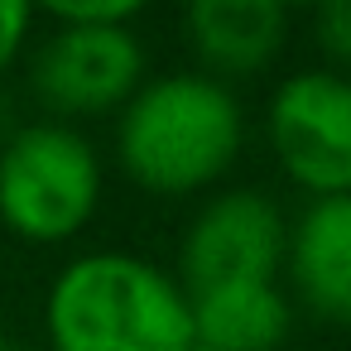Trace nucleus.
<instances>
[{
  "label": "nucleus",
  "instance_id": "obj_12",
  "mask_svg": "<svg viewBox=\"0 0 351 351\" xmlns=\"http://www.w3.org/2000/svg\"><path fill=\"white\" fill-rule=\"evenodd\" d=\"M29 29H34V10L25 0H0V77L10 73V63L29 44Z\"/></svg>",
  "mask_w": 351,
  "mask_h": 351
},
{
  "label": "nucleus",
  "instance_id": "obj_4",
  "mask_svg": "<svg viewBox=\"0 0 351 351\" xmlns=\"http://www.w3.org/2000/svg\"><path fill=\"white\" fill-rule=\"evenodd\" d=\"M149 77L145 44L130 25H68L49 20V34L34 44L29 87L49 116L92 121L116 116Z\"/></svg>",
  "mask_w": 351,
  "mask_h": 351
},
{
  "label": "nucleus",
  "instance_id": "obj_7",
  "mask_svg": "<svg viewBox=\"0 0 351 351\" xmlns=\"http://www.w3.org/2000/svg\"><path fill=\"white\" fill-rule=\"evenodd\" d=\"M183 34L202 77L231 87L260 77L289 44V10L279 0H193L183 10Z\"/></svg>",
  "mask_w": 351,
  "mask_h": 351
},
{
  "label": "nucleus",
  "instance_id": "obj_13",
  "mask_svg": "<svg viewBox=\"0 0 351 351\" xmlns=\"http://www.w3.org/2000/svg\"><path fill=\"white\" fill-rule=\"evenodd\" d=\"M0 351H25V346H20V341H15L10 332H0Z\"/></svg>",
  "mask_w": 351,
  "mask_h": 351
},
{
  "label": "nucleus",
  "instance_id": "obj_8",
  "mask_svg": "<svg viewBox=\"0 0 351 351\" xmlns=\"http://www.w3.org/2000/svg\"><path fill=\"white\" fill-rule=\"evenodd\" d=\"M284 269L313 317L351 327V197H317L298 212L284 241Z\"/></svg>",
  "mask_w": 351,
  "mask_h": 351
},
{
  "label": "nucleus",
  "instance_id": "obj_10",
  "mask_svg": "<svg viewBox=\"0 0 351 351\" xmlns=\"http://www.w3.org/2000/svg\"><path fill=\"white\" fill-rule=\"evenodd\" d=\"M313 44L327 58V73L351 77V0H327L313 10Z\"/></svg>",
  "mask_w": 351,
  "mask_h": 351
},
{
  "label": "nucleus",
  "instance_id": "obj_3",
  "mask_svg": "<svg viewBox=\"0 0 351 351\" xmlns=\"http://www.w3.org/2000/svg\"><path fill=\"white\" fill-rule=\"evenodd\" d=\"M106 193L97 145L63 121H34L0 145V226L29 245L77 241Z\"/></svg>",
  "mask_w": 351,
  "mask_h": 351
},
{
  "label": "nucleus",
  "instance_id": "obj_1",
  "mask_svg": "<svg viewBox=\"0 0 351 351\" xmlns=\"http://www.w3.org/2000/svg\"><path fill=\"white\" fill-rule=\"evenodd\" d=\"M245 145V111L231 87L202 73L145 77L116 111L121 173L149 197H193L231 173Z\"/></svg>",
  "mask_w": 351,
  "mask_h": 351
},
{
  "label": "nucleus",
  "instance_id": "obj_6",
  "mask_svg": "<svg viewBox=\"0 0 351 351\" xmlns=\"http://www.w3.org/2000/svg\"><path fill=\"white\" fill-rule=\"evenodd\" d=\"M289 221L260 188H226L188 221L178 245V284L188 293L221 284H269L284 265Z\"/></svg>",
  "mask_w": 351,
  "mask_h": 351
},
{
  "label": "nucleus",
  "instance_id": "obj_9",
  "mask_svg": "<svg viewBox=\"0 0 351 351\" xmlns=\"http://www.w3.org/2000/svg\"><path fill=\"white\" fill-rule=\"evenodd\" d=\"M193 308V341L207 351H279L293 327V303L269 284H221L188 293Z\"/></svg>",
  "mask_w": 351,
  "mask_h": 351
},
{
  "label": "nucleus",
  "instance_id": "obj_14",
  "mask_svg": "<svg viewBox=\"0 0 351 351\" xmlns=\"http://www.w3.org/2000/svg\"><path fill=\"white\" fill-rule=\"evenodd\" d=\"M188 351H207V346H197V341H193V346H188Z\"/></svg>",
  "mask_w": 351,
  "mask_h": 351
},
{
  "label": "nucleus",
  "instance_id": "obj_2",
  "mask_svg": "<svg viewBox=\"0 0 351 351\" xmlns=\"http://www.w3.org/2000/svg\"><path fill=\"white\" fill-rule=\"evenodd\" d=\"M53 351H188V289L135 250H87L68 260L44 298Z\"/></svg>",
  "mask_w": 351,
  "mask_h": 351
},
{
  "label": "nucleus",
  "instance_id": "obj_11",
  "mask_svg": "<svg viewBox=\"0 0 351 351\" xmlns=\"http://www.w3.org/2000/svg\"><path fill=\"white\" fill-rule=\"evenodd\" d=\"M140 5L135 0H68L53 5L49 20H68V25H135Z\"/></svg>",
  "mask_w": 351,
  "mask_h": 351
},
{
  "label": "nucleus",
  "instance_id": "obj_5",
  "mask_svg": "<svg viewBox=\"0 0 351 351\" xmlns=\"http://www.w3.org/2000/svg\"><path fill=\"white\" fill-rule=\"evenodd\" d=\"M265 140L279 173L317 197H351V77L308 68L265 101Z\"/></svg>",
  "mask_w": 351,
  "mask_h": 351
}]
</instances>
